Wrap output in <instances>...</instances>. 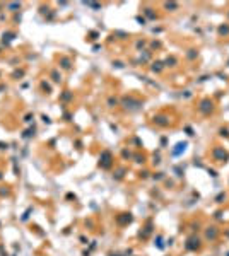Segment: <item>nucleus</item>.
<instances>
[{"label":"nucleus","mask_w":229,"mask_h":256,"mask_svg":"<svg viewBox=\"0 0 229 256\" xmlns=\"http://www.w3.org/2000/svg\"><path fill=\"white\" fill-rule=\"evenodd\" d=\"M210 109H212V104H210L209 101H204V103H202V108H200V111H202V113H209Z\"/></svg>","instance_id":"obj_3"},{"label":"nucleus","mask_w":229,"mask_h":256,"mask_svg":"<svg viewBox=\"0 0 229 256\" xmlns=\"http://www.w3.org/2000/svg\"><path fill=\"white\" fill-rule=\"evenodd\" d=\"M215 236H217V231H215V227H210L209 231H207V237H209V239H214Z\"/></svg>","instance_id":"obj_4"},{"label":"nucleus","mask_w":229,"mask_h":256,"mask_svg":"<svg viewBox=\"0 0 229 256\" xmlns=\"http://www.w3.org/2000/svg\"><path fill=\"white\" fill-rule=\"evenodd\" d=\"M186 248H188V249H195V248H198V244H195V239H190L188 244H186Z\"/></svg>","instance_id":"obj_5"},{"label":"nucleus","mask_w":229,"mask_h":256,"mask_svg":"<svg viewBox=\"0 0 229 256\" xmlns=\"http://www.w3.org/2000/svg\"><path fill=\"white\" fill-rule=\"evenodd\" d=\"M219 31H221V34H226V33H229V28H221Z\"/></svg>","instance_id":"obj_6"},{"label":"nucleus","mask_w":229,"mask_h":256,"mask_svg":"<svg viewBox=\"0 0 229 256\" xmlns=\"http://www.w3.org/2000/svg\"><path fill=\"white\" fill-rule=\"evenodd\" d=\"M166 9H176V4H166Z\"/></svg>","instance_id":"obj_7"},{"label":"nucleus","mask_w":229,"mask_h":256,"mask_svg":"<svg viewBox=\"0 0 229 256\" xmlns=\"http://www.w3.org/2000/svg\"><path fill=\"white\" fill-rule=\"evenodd\" d=\"M110 159H111V156H110V152H104L103 154V162H101V166L103 167H110Z\"/></svg>","instance_id":"obj_2"},{"label":"nucleus","mask_w":229,"mask_h":256,"mask_svg":"<svg viewBox=\"0 0 229 256\" xmlns=\"http://www.w3.org/2000/svg\"><path fill=\"white\" fill-rule=\"evenodd\" d=\"M214 157L215 159H221V161H226V159H227V154H226L222 149H215L214 150Z\"/></svg>","instance_id":"obj_1"}]
</instances>
